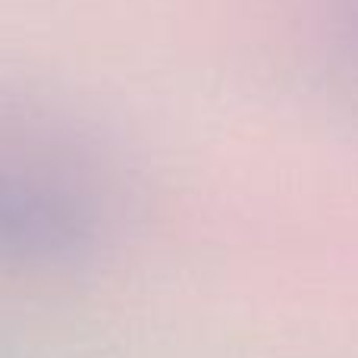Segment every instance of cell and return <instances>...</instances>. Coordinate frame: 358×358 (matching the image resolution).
<instances>
[{
    "label": "cell",
    "mask_w": 358,
    "mask_h": 358,
    "mask_svg": "<svg viewBox=\"0 0 358 358\" xmlns=\"http://www.w3.org/2000/svg\"><path fill=\"white\" fill-rule=\"evenodd\" d=\"M104 236V214L85 189L0 161V264L76 267L101 252Z\"/></svg>",
    "instance_id": "1"
}]
</instances>
